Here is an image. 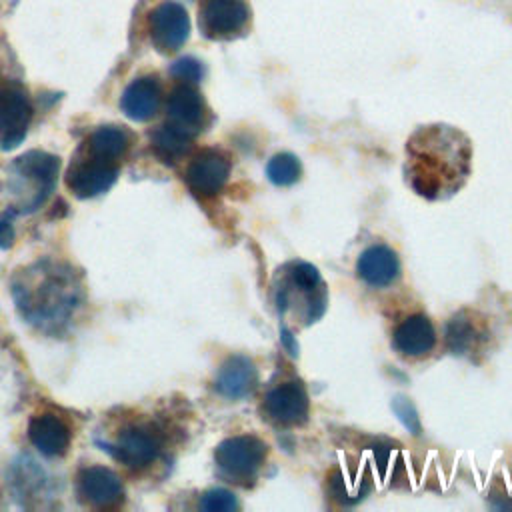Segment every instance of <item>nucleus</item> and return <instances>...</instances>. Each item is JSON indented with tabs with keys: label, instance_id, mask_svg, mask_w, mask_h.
Returning <instances> with one entry per match:
<instances>
[{
	"label": "nucleus",
	"instance_id": "obj_1",
	"mask_svg": "<svg viewBox=\"0 0 512 512\" xmlns=\"http://www.w3.org/2000/svg\"><path fill=\"white\" fill-rule=\"evenodd\" d=\"M12 298L28 324L44 334L58 336L74 322L84 290L72 266L44 258L12 278Z\"/></svg>",
	"mask_w": 512,
	"mask_h": 512
},
{
	"label": "nucleus",
	"instance_id": "obj_2",
	"mask_svg": "<svg viewBox=\"0 0 512 512\" xmlns=\"http://www.w3.org/2000/svg\"><path fill=\"white\" fill-rule=\"evenodd\" d=\"M470 162V140L454 126H422L406 142V180L428 200L454 194L466 182Z\"/></svg>",
	"mask_w": 512,
	"mask_h": 512
},
{
	"label": "nucleus",
	"instance_id": "obj_3",
	"mask_svg": "<svg viewBox=\"0 0 512 512\" xmlns=\"http://www.w3.org/2000/svg\"><path fill=\"white\" fill-rule=\"evenodd\" d=\"M328 294L320 272L306 262H288L274 276V304L280 316L308 326L326 310Z\"/></svg>",
	"mask_w": 512,
	"mask_h": 512
},
{
	"label": "nucleus",
	"instance_id": "obj_4",
	"mask_svg": "<svg viewBox=\"0 0 512 512\" xmlns=\"http://www.w3.org/2000/svg\"><path fill=\"white\" fill-rule=\"evenodd\" d=\"M98 446L116 462L132 470H144L158 460L162 436L154 424H130L122 428L112 442L98 440Z\"/></svg>",
	"mask_w": 512,
	"mask_h": 512
},
{
	"label": "nucleus",
	"instance_id": "obj_5",
	"mask_svg": "<svg viewBox=\"0 0 512 512\" xmlns=\"http://www.w3.org/2000/svg\"><path fill=\"white\" fill-rule=\"evenodd\" d=\"M268 446L250 434L232 436L218 444L214 460L224 478L236 484H250L264 466Z\"/></svg>",
	"mask_w": 512,
	"mask_h": 512
},
{
	"label": "nucleus",
	"instance_id": "obj_6",
	"mask_svg": "<svg viewBox=\"0 0 512 512\" xmlns=\"http://www.w3.org/2000/svg\"><path fill=\"white\" fill-rule=\"evenodd\" d=\"M12 182H16V190L28 192V200L24 204V210H36L52 192L58 170H60V160L54 154L48 152H28L18 156L12 162Z\"/></svg>",
	"mask_w": 512,
	"mask_h": 512
},
{
	"label": "nucleus",
	"instance_id": "obj_7",
	"mask_svg": "<svg viewBox=\"0 0 512 512\" xmlns=\"http://www.w3.org/2000/svg\"><path fill=\"white\" fill-rule=\"evenodd\" d=\"M262 418L276 426H300L308 420L310 400L300 380H288L270 388L262 400Z\"/></svg>",
	"mask_w": 512,
	"mask_h": 512
},
{
	"label": "nucleus",
	"instance_id": "obj_8",
	"mask_svg": "<svg viewBox=\"0 0 512 512\" xmlns=\"http://www.w3.org/2000/svg\"><path fill=\"white\" fill-rule=\"evenodd\" d=\"M250 20L244 0H202L198 26L210 40H230L240 36Z\"/></svg>",
	"mask_w": 512,
	"mask_h": 512
},
{
	"label": "nucleus",
	"instance_id": "obj_9",
	"mask_svg": "<svg viewBox=\"0 0 512 512\" xmlns=\"http://www.w3.org/2000/svg\"><path fill=\"white\" fill-rule=\"evenodd\" d=\"M118 180V162L104 160L86 152L66 170V184L78 198H92L114 186Z\"/></svg>",
	"mask_w": 512,
	"mask_h": 512
},
{
	"label": "nucleus",
	"instance_id": "obj_10",
	"mask_svg": "<svg viewBox=\"0 0 512 512\" xmlns=\"http://www.w3.org/2000/svg\"><path fill=\"white\" fill-rule=\"evenodd\" d=\"M32 118V106L26 90L8 82L0 88V144L4 150L16 148L26 132Z\"/></svg>",
	"mask_w": 512,
	"mask_h": 512
},
{
	"label": "nucleus",
	"instance_id": "obj_11",
	"mask_svg": "<svg viewBox=\"0 0 512 512\" xmlns=\"http://www.w3.org/2000/svg\"><path fill=\"white\" fill-rule=\"evenodd\" d=\"M230 176V160L214 148L200 150L186 168L188 188L202 198L216 196Z\"/></svg>",
	"mask_w": 512,
	"mask_h": 512
},
{
	"label": "nucleus",
	"instance_id": "obj_12",
	"mask_svg": "<svg viewBox=\"0 0 512 512\" xmlns=\"http://www.w3.org/2000/svg\"><path fill=\"white\" fill-rule=\"evenodd\" d=\"M190 36V18L178 2H162L150 12V38L164 52H176Z\"/></svg>",
	"mask_w": 512,
	"mask_h": 512
},
{
	"label": "nucleus",
	"instance_id": "obj_13",
	"mask_svg": "<svg viewBox=\"0 0 512 512\" xmlns=\"http://www.w3.org/2000/svg\"><path fill=\"white\" fill-rule=\"evenodd\" d=\"M76 492L92 508H116L124 502L120 478L104 466H86L76 476Z\"/></svg>",
	"mask_w": 512,
	"mask_h": 512
},
{
	"label": "nucleus",
	"instance_id": "obj_14",
	"mask_svg": "<svg viewBox=\"0 0 512 512\" xmlns=\"http://www.w3.org/2000/svg\"><path fill=\"white\" fill-rule=\"evenodd\" d=\"M168 124L186 132L188 136H196L208 120V108L204 104L202 94L194 88V84L180 82L168 96L166 104Z\"/></svg>",
	"mask_w": 512,
	"mask_h": 512
},
{
	"label": "nucleus",
	"instance_id": "obj_15",
	"mask_svg": "<svg viewBox=\"0 0 512 512\" xmlns=\"http://www.w3.org/2000/svg\"><path fill=\"white\" fill-rule=\"evenodd\" d=\"M28 438L40 454H44L48 458H58L68 452L72 432H70V426L62 418H58L56 414H50V412H42V414H36L34 418H30Z\"/></svg>",
	"mask_w": 512,
	"mask_h": 512
},
{
	"label": "nucleus",
	"instance_id": "obj_16",
	"mask_svg": "<svg viewBox=\"0 0 512 512\" xmlns=\"http://www.w3.org/2000/svg\"><path fill=\"white\" fill-rule=\"evenodd\" d=\"M434 344H436V330L424 314L408 316L396 326L392 334L394 350L406 358H420L428 354L434 348Z\"/></svg>",
	"mask_w": 512,
	"mask_h": 512
},
{
	"label": "nucleus",
	"instance_id": "obj_17",
	"mask_svg": "<svg viewBox=\"0 0 512 512\" xmlns=\"http://www.w3.org/2000/svg\"><path fill=\"white\" fill-rule=\"evenodd\" d=\"M160 96L162 88L158 80L154 76H140L126 86L120 98V106L128 118L136 122H146L156 116L160 108Z\"/></svg>",
	"mask_w": 512,
	"mask_h": 512
},
{
	"label": "nucleus",
	"instance_id": "obj_18",
	"mask_svg": "<svg viewBox=\"0 0 512 512\" xmlns=\"http://www.w3.org/2000/svg\"><path fill=\"white\" fill-rule=\"evenodd\" d=\"M258 382V372L256 366L250 358L246 356H230L222 366L216 376V390L224 398L230 400H240L256 388Z\"/></svg>",
	"mask_w": 512,
	"mask_h": 512
},
{
	"label": "nucleus",
	"instance_id": "obj_19",
	"mask_svg": "<svg viewBox=\"0 0 512 512\" xmlns=\"http://www.w3.org/2000/svg\"><path fill=\"white\" fill-rule=\"evenodd\" d=\"M356 272L360 280H364L368 286L382 288L396 280L400 272V262L396 252L388 246H370L360 254Z\"/></svg>",
	"mask_w": 512,
	"mask_h": 512
},
{
	"label": "nucleus",
	"instance_id": "obj_20",
	"mask_svg": "<svg viewBox=\"0 0 512 512\" xmlns=\"http://www.w3.org/2000/svg\"><path fill=\"white\" fill-rule=\"evenodd\" d=\"M128 150V134L118 126H100L86 140V152L104 160L120 162Z\"/></svg>",
	"mask_w": 512,
	"mask_h": 512
},
{
	"label": "nucleus",
	"instance_id": "obj_21",
	"mask_svg": "<svg viewBox=\"0 0 512 512\" xmlns=\"http://www.w3.org/2000/svg\"><path fill=\"white\" fill-rule=\"evenodd\" d=\"M150 144L154 154L164 160V162H174L178 158H182L190 144H192V136H188L186 132L178 130L176 126L164 122L162 126H158L152 136H150Z\"/></svg>",
	"mask_w": 512,
	"mask_h": 512
},
{
	"label": "nucleus",
	"instance_id": "obj_22",
	"mask_svg": "<svg viewBox=\"0 0 512 512\" xmlns=\"http://www.w3.org/2000/svg\"><path fill=\"white\" fill-rule=\"evenodd\" d=\"M14 476H12V486H14V494L18 498H44L42 494H46L48 488V480L44 476V472L36 466L34 460L22 458L18 462H14Z\"/></svg>",
	"mask_w": 512,
	"mask_h": 512
},
{
	"label": "nucleus",
	"instance_id": "obj_23",
	"mask_svg": "<svg viewBox=\"0 0 512 512\" xmlns=\"http://www.w3.org/2000/svg\"><path fill=\"white\" fill-rule=\"evenodd\" d=\"M446 340L456 354H466L478 348V342L482 340V332L478 330L476 322L468 312H460L450 320Z\"/></svg>",
	"mask_w": 512,
	"mask_h": 512
},
{
	"label": "nucleus",
	"instance_id": "obj_24",
	"mask_svg": "<svg viewBox=\"0 0 512 512\" xmlns=\"http://www.w3.org/2000/svg\"><path fill=\"white\" fill-rule=\"evenodd\" d=\"M300 174H302L300 160L288 152L272 156L266 166V176L276 186H290L300 178Z\"/></svg>",
	"mask_w": 512,
	"mask_h": 512
},
{
	"label": "nucleus",
	"instance_id": "obj_25",
	"mask_svg": "<svg viewBox=\"0 0 512 512\" xmlns=\"http://www.w3.org/2000/svg\"><path fill=\"white\" fill-rule=\"evenodd\" d=\"M198 506L208 512H232L238 508V500L232 492L224 488H212L202 494Z\"/></svg>",
	"mask_w": 512,
	"mask_h": 512
},
{
	"label": "nucleus",
	"instance_id": "obj_26",
	"mask_svg": "<svg viewBox=\"0 0 512 512\" xmlns=\"http://www.w3.org/2000/svg\"><path fill=\"white\" fill-rule=\"evenodd\" d=\"M170 74L174 78H178L180 82H186V84H196L202 80L204 76V66L200 60L192 58V56H184V58H178L172 66H170Z\"/></svg>",
	"mask_w": 512,
	"mask_h": 512
},
{
	"label": "nucleus",
	"instance_id": "obj_27",
	"mask_svg": "<svg viewBox=\"0 0 512 512\" xmlns=\"http://www.w3.org/2000/svg\"><path fill=\"white\" fill-rule=\"evenodd\" d=\"M8 218H10V214L0 220V248H8L14 240V228Z\"/></svg>",
	"mask_w": 512,
	"mask_h": 512
}]
</instances>
